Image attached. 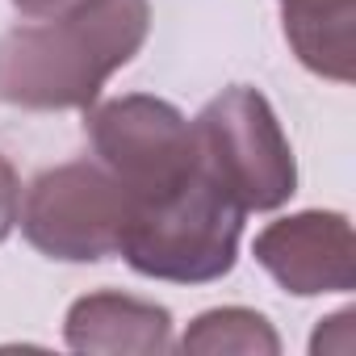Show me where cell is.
Wrapping results in <instances>:
<instances>
[{
    "instance_id": "cell-1",
    "label": "cell",
    "mask_w": 356,
    "mask_h": 356,
    "mask_svg": "<svg viewBox=\"0 0 356 356\" xmlns=\"http://www.w3.org/2000/svg\"><path fill=\"white\" fill-rule=\"evenodd\" d=\"M147 30V0H92L67 17L17 26L0 38V101L17 109H88L101 84L143 51Z\"/></svg>"
},
{
    "instance_id": "cell-2",
    "label": "cell",
    "mask_w": 356,
    "mask_h": 356,
    "mask_svg": "<svg viewBox=\"0 0 356 356\" xmlns=\"http://www.w3.org/2000/svg\"><path fill=\"white\" fill-rule=\"evenodd\" d=\"M243 235V210L197 172L163 197L134 202L122 252L126 264L155 281L206 285L235 268Z\"/></svg>"
},
{
    "instance_id": "cell-3",
    "label": "cell",
    "mask_w": 356,
    "mask_h": 356,
    "mask_svg": "<svg viewBox=\"0 0 356 356\" xmlns=\"http://www.w3.org/2000/svg\"><path fill=\"white\" fill-rule=\"evenodd\" d=\"M197 163L210 181L243 210H277L298 189V163L289 151V138L273 113V105L248 88L235 84L218 92L197 118Z\"/></svg>"
},
{
    "instance_id": "cell-4",
    "label": "cell",
    "mask_w": 356,
    "mask_h": 356,
    "mask_svg": "<svg viewBox=\"0 0 356 356\" xmlns=\"http://www.w3.org/2000/svg\"><path fill=\"white\" fill-rule=\"evenodd\" d=\"M130 214H134L130 189L105 163L88 159L42 172L26 189V206L17 210L26 239L42 256L67 264L118 256Z\"/></svg>"
},
{
    "instance_id": "cell-5",
    "label": "cell",
    "mask_w": 356,
    "mask_h": 356,
    "mask_svg": "<svg viewBox=\"0 0 356 356\" xmlns=\"http://www.w3.org/2000/svg\"><path fill=\"white\" fill-rule=\"evenodd\" d=\"M88 143L97 163H105L130 189L134 202H151L185 185L197 172V138L185 113L159 97H113L84 109Z\"/></svg>"
},
{
    "instance_id": "cell-6",
    "label": "cell",
    "mask_w": 356,
    "mask_h": 356,
    "mask_svg": "<svg viewBox=\"0 0 356 356\" xmlns=\"http://www.w3.org/2000/svg\"><path fill=\"white\" fill-rule=\"evenodd\" d=\"M260 268L289 293H348L356 285V235L343 214L306 210L277 218L256 235Z\"/></svg>"
},
{
    "instance_id": "cell-7",
    "label": "cell",
    "mask_w": 356,
    "mask_h": 356,
    "mask_svg": "<svg viewBox=\"0 0 356 356\" xmlns=\"http://www.w3.org/2000/svg\"><path fill=\"white\" fill-rule=\"evenodd\" d=\"M67 348L76 352H168L172 348V314L155 302L130 293H88L67 310Z\"/></svg>"
},
{
    "instance_id": "cell-8",
    "label": "cell",
    "mask_w": 356,
    "mask_h": 356,
    "mask_svg": "<svg viewBox=\"0 0 356 356\" xmlns=\"http://www.w3.org/2000/svg\"><path fill=\"white\" fill-rule=\"evenodd\" d=\"M285 38L323 80L356 76V0H285Z\"/></svg>"
},
{
    "instance_id": "cell-9",
    "label": "cell",
    "mask_w": 356,
    "mask_h": 356,
    "mask_svg": "<svg viewBox=\"0 0 356 356\" xmlns=\"http://www.w3.org/2000/svg\"><path fill=\"white\" fill-rule=\"evenodd\" d=\"M181 352L193 356H218V352H252V356H277L281 339L273 331V323L260 310L248 306H222V310H206L189 323Z\"/></svg>"
},
{
    "instance_id": "cell-10",
    "label": "cell",
    "mask_w": 356,
    "mask_h": 356,
    "mask_svg": "<svg viewBox=\"0 0 356 356\" xmlns=\"http://www.w3.org/2000/svg\"><path fill=\"white\" fill-rule=\"evenodd\" d=\"M17 210H22V185L13 163L0 155V243L9 239V231L17 227Z\"/></svg>"
},
{
    "instance_id": "cell-11",
    "label": "cell",
    "mask_w": 356,
    "mask_h": 356,
    "mask_svg": "<svg viewBox=\"0 0 356 356\" xmlns=\"http://www.w3.org/2000/svg\"><path fill=\"white\" fill-rule=\"evenodd\" d=\"M84 5H92V0H13V9L22 17H34V22H55V17H67Z\"/></svg>"
}]
</instances>
